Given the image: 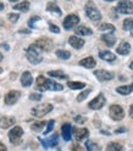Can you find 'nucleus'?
Listing matches in <instances>:
<instances>
[{
  "label": "nucleus",
  "mask_w": 133,
  "mask_h": 151,
  "mask_svg": "<svg viewBox=\"0 0 133 151\" xmlns=\"http://www.w3.org/2000/svg\"><path fill=\"white\" fill-rule=\"evenodd\" d=\"M35 88L40 91H45V90H54V91H60L64 89V87L61 84L56 83L55 81H50L46 79L43 76H38L37 81H35Z\"/></svg>",
  "instance_id": "obj_1"
},
{
  "label": "nucleus",
  "mask_w": 133,
  "mask_h": 151,
  "mask_svg": "<svg viewBox=\"0 0 133 151\" xmlns=\"http://www.w3.org/2000/svg\"><path fill=\"white\" fill-rule=\"evenodd\" d=\"M42 49L38 46L37 44H32L30 48L26 51V58L33 65H38L43 61V56H42Z\"/></svg>",
  "instance_id": "obj_2"
},
{
  "label": "nucleus",
  "mask_w": 133,
  "mask_h": 151,
  "mask_svg": "<svg viewBox=\"0 0 133 151\" xmlns=\"http://www.w3.org/2000/svg\"><path fill=\"white\" fill-rule=\"evenodd\" d=\"M85 14H87V16L90 18L92 21H99L101 18V14L100 11L98 10V7L95 6V4H94L92 0H89V1H87V4H85Z\"/></svg>",
  "instance_id": "obj_3"
},
{
  "label": "nucleus",
  "mask_w": 133,
  "mask_h": 151,
  "mask_svg": "<svg viewBox=\"0 0 133 151\" xmlns=\"http://www.w3.org/2000/svg\"><path fill=\"white\" fill-rule=\"evenodd\" d=\"M53 110V105L51 104H43V105H38L35 107H33L31 110V113L34 116V117H44L45 115H48V113Z\"/></svg>",
  "instance_id": "obj_4"
},
{
  "label": "nucleus",
  "mask_w": 133,
  "mask_h": 151,
  "mask_svg": "<svg viewBox=\"0 0 133 151\" xmlns=\"http://www.w3.org/2000/svg\"><path fill=\"white\" fill-rule=\"evenodd\" d=\"M23 135V129L21 127H14L10 132H9V139H10V141L14 144V145H18L20 144V140Z\"/></svg>",
  "instance_id": "obj_5"
},
{
  "label": "nucleus",
  "mask_w": 133,
  "mask_h": 151,
  "mask_svg": "<svg viewBox=\"0 0 133 151\" xmlns=\"http://www.w3.org/2000/svg\"><path fill=\"white\" fill-rule=\"evenodd\" d=\"M116 10L120 14H125V15L133 14V3L129 1V0H121L116 6Z\"/></svg>",
  "instance_id": "obj_6"
},
{
  "label": "nucleus",
  "mask_w": 133,
  "mask_h": 151,
  "mask_svg": "<svg viewBox=\"0 0 133 151\" xmlns=\"http://www.w3.org/2000/svg\"><path fill=\"white\" fill-rule=\"evenodd\" d=\"M110 117L113 121H121L125 117V110H123L120 105H111L110 106Z\"/></svg>",
  "instance_id": "obj_7"
},
{
  "label": "nucleus",
  "mask_w": 133,
  "mask_h": 151,
  "mask_svg": "<svg viewBox=\"0 0 133 151\" xmlns=\"http://www.w3.org/2000/svg\"><path fill=\"white\" fill-rule=\"evenodd\" d=\"M105 102H106L105 96H104L103 94H99L98 96H95V98H94V99L88 104V106H89V109H92V110H100L104 105H105Z\"/></svg>",
  "instance_id": "obj_8"
},
{
  "label": "nucleus",
  "mask_w": 133,
  "mask_h": 151,
  "mask_svg": "<svg viewBox=\"0 0 133 151\" xmlns=\"http://www.w3.org/2000/svg\"><path fill=\"white\" fill-rule=\"evenodd\" d=\"M78 23H80V17L74 14H71L64 20V28L65 29H71L72 27H74Z\"/></svg>",
  "instance_id": "obj_9"
},
{
  "label": "nucleus",
  "mask_w": 133,
  "mask_h": 151,
  "mask_svg": "<svg viewBox=\"0 0 133 151\" xmlns=\"http://www.w3.org/2000/svg\"><path fill=\"white\" fill-rule=\"evenodd\" d=\"M21 96V91L18 90H10L5 95V104L6 105H14L17 102V100Z\"/></svg>",
  "instance_id": "obj_10"
},
{
  "label": "nucleus",
  "mask_w": 133,
  "mask_h": 151,
  "mask_svg": "<svg viewBox=\"0 0 133 151\" xmlns=\"http://www.w3.org/2000/svg\"><path fill=\"white\" fill-rule=\"evenodd\" d=\"M43 51H50L53 49V42L48 38H40V39H37L35 43Z\"/></svg>",
  "instance_id": "obj_11"
},
{
  "label": "nucleus",
  "mask_w": 133,
  "mask_h": 151,
  "mask_svg": "<svg viewBox=\"0 0 133 151\" xmlns=\"http://www.w3.org/2000/svg\"><path fill=\"white\" fill-rule=\"evenodd\" d=\"M95 77L100 81V82H106V81H110L113 78V73L112 72H109L106 70H98L94 72Z\"/></svg>",
  "instance_id": "obj_12"
},
{
  "label": "nucleus",
  "mask_w": 133,
  "mask_h": 151,
  "mask_svg": "<svg viewBox=\"0 0 133 151\" xmlns=\"http://www.w3.org/2000/svg\"><path fill=\"white\" fill-rule=\"evenodd\" d=\"M16 123V118L15 117H10V116H4L0 118V128L3 129H7L11 126H14Z\"/></svg>",
  "instance_id": "obj_13"
},
{
  "label": "nucleus",
  "mask_w": 133,
  "mask_h": 151,
  "mask_svg": "<svg viewBox=\"0 0 133 151\" xmlns=\"http://www.w3.org/2000/svg\"><path fill=\"white\" fill-rule=\"evenodd\" d=\"M69 43H70V45L72 46V48H74V49H81V48H83V45H84V40L82 39V38L77 37V35L70 37L69 38Z\"/></svg>",
  "instance_id": "obj_14"
},
{
  "label": "nucleus",
  "mask_w": 133,
  "mask_h": 151,
  "mask_svg": "<svg viewBox=\"0 0 133 151\" xmlns=\"http://www.w3.org/2000/svg\"><path fill=\"white\" fill-rule=\"evenodd\" d=\"M73 135H74V139L76 140L81 141V140H83L85 138H88L89 132H88L87 128H82V129H77V128H76V129H73Z\"/></svg>",
  "instance_id": "obj_15"
},
{
  "label": "nucleus",
  "mask_w": 133,
  "mask_h": 151,
  "mask_svg": "<svg viewBox=\"0 0 133 151\" xmlns=\"http://www.w3.org/2000/svg\"><path fill=\"white\" fill-rule=\"evenodd\" d=\"M33 83V77L30 71H25L21 76V84L23 87H31V84Z\"/></svg>",
  "instance_id": "obj_16"
},
{
  "label": "nucleus",
  "mask_w": 133,
  "mask_h": 151,
  "mask_svg": "<svg viewBox=\"0 0 133 151\" xmlns=\"http://www.w3.org/2000/svg\"><path fill=\"white\" fill-rule=\"evenodd\" d=\"M61 134H62L64 140H66V141H69V140L71 139V135H72V127H71L70 123L62 124V127H61Z\"/></svg>",
  "instance_id": "obj_17"
},
{
  "label": "nucleus",
  "mask_w": 133,
  "mask_h": 151,
  "mask_svg": "<svg viewBox=\"0 0 133 151\" xmlns=\"http://www.w3.org/2000/svg\"><path fill=\"white\" fill-rule=\"evenodd\" d=\"M116 51L120 55H128L129 51H131V45L127 42H121V44L117 46Z\"/></svg>",
  "instance_id": "obj_18"
},
{
  "label": "nucleus",
  "mask_w": 133,
  "mask_h": 151,
  "mask_svg": "<svg viewBox=\"0 0 133 151\" xmlns=\"http://www.w3.org/2000/svg\"><path fill=\"white\" fill-rule=\"evenodd\" d=\"M80 65L83 66V67H85V68H94L97 63H95V60H94L92 56H89V58H85V59L81 60Z\"/></svg>",
  "instance_id": "obj_19"
},
{
  "label": "nucleus",
  "mask_w": 133,
  "mask_h": 151,
  "mask_svg": "<svg viewBox=\"0 0 133 151\" xmlns=\"http://www.w3.org/2000/svg\"><path fill=\"white\" fill-rule=\"evenodd\" d=\"M101 40L104 42V43H105L108 46H113V44H115L116 43V37L115 35H113V34H103L101 35Z\"/></svg>",
  "instance_id": "obj_20"
},
{
  "label": "nucleus",
  "mask_w": 133,
  "mask_h": 151,
  "mask_svg": "<svg viewBox=\"0 0 133 151\" xmlns=\"http://www.w3.org/2000/svg\"><path fill=\"white\" fill-rule=\"evenodd\" d=\"M99 58L105 60V61H115L116 60V56L115 54H112L111 51H108V50H104V51H100L99 52Z\"/></svg>",
  "instance_id": "obj_21"
},
{
  "label": "nucleus",
  "mask_w": 133,
  "mask_h": 151,
  "mask_svg": "<svg viewBox=\"0 0 133 151\" xmlns=\"http://www.w3.org/2000/svg\"><path fill=\"white\" fill-rule=\"evenodd\" d=\"M74 33L78 35H90V34H93V31L85 26H78V27H76Z\"/></svg>",
  "instance_id": "obj_22"
},
{
  "label": "nucleus",
  "mask_w": 133,
  "mask_h": 151,
  "mask_svg": "<svg viewBox=\"0 0 133 151\" xmlns=\"http://www.w3.org/2000/svg\"><path fill=\"white\" fill-rule=\"evenodd\" d=\"M116 91L119 94H121V95H128V94H131L133 91V84H131V86H122V87H117L116 88Z\"/></svg>",
  "instance_id": "obj_23"
},
{
  "label": "nucleus",
  "mask_w": 133,
  "mask_h": 151,
  "mask_svg": "<svg viewBox=\"0 0 133 151\" xmlns=\"http://www.w3.org/2000/svg\"><path fill=\"white\" fill-rule=\"evenodd\" d=\"M14 9H15V10L21 11V12H27L28 10H30V3H28V1H23L21 4L14 5Z\"/></svg>",
  "instance_id": "obj_24"
},
{
  "label": "nucleus",
  "mask_w": 133,
  "mask_h": 151,
  "mask_svg": "<svg viewBox=\"0 0 133 151\" xmlns=\"http://www.w3.org/2000/svg\"><path fill=\"white\" fill-rule=\"evenodd\" d=\"M56 56L61 60H69L71 58V52L67 50H56Z\"/></svg>",
  "instance_id": "obj_25"
},
{
  "label": "nucleus",
  "mask_w": 133,
  "mask_h": 151,
  "mask_svg": "<svg viewBox=\"0 0 133 151\" xmlns=\"http://www.w3.org/2000/svg\"><path fill=\"white\" fill-rule=\"evenodd\" d=\"M67 86L70 89L77 90V89H83L85 87V83H83V82H69Z\"/></svg>",
  "instance_id": "obj_26"
},
{
  "label": "nucleus",
  "mask_w": 133,
  "mask_h": 151,
  "mask_svg": "<svg viewBox=\"0 0 133 151\" xmlns=\"http://www.w3.org/2000/svg\"><path fill=\"white\" fill-rule=\"evenodd\" d=\"M46 10L50 11V12H55L56 15H61V10L60 7L56 5L55 3H49L48 5H46Z\"/></svg>",
  "instance_id": "obj_27"
},
{
  "label": "nucleus",
  "mask_w": 133,
  "mask_h": 151,
  "mask_svg": "<svg viewBox=\"0 0 133 151\" xmlns=\"http://www.w3.org/2000/svg\"><path fill=\"white\" fill-rule=\"evenodd\" d=\"M106 151H123V146L119 143H110L106 146Z\"/></svg>",
  "instance_id": "obj_28"
},
{
  "label": "nucleus",
  "mask_w": 133,
  "mask_h": 151,
  "mask_svg": "<svg viewBox=\"0 0 133 151\" xmlns=\"http://www.w3.org/2000/svg\"><path fill=\"white\" fill-rule=\"evenodd\" d=\"M45 123H46V122H44V121L34 122V123H32V124H31V129H32V130H34V132H40V130L44 128Z\"/></svg>",
  "instance_id": "obj_29"
},
{
  "label": "nucleus",
  "mask_w": 133,
  "mask_h": 151,
  "mask_svg": "<svg viewBox=\"0 0 133 151\" xmlns=\"http://www.w3.org/2000/svg\"><path fill=\"white\" fill-rule=\"evenodd\" d=\"M48 74L50 77H55V78H61V79L67 78V76H66L62 71H50V72H48Z\"/></svg>",
  "instance_id": "obj_30"
},
{
  "label": "nucleus",
  "mask_w": 133,
  "mask_h": 151,
  "mask_svg": "<svg viewBox=\"0 0 133 151\" xmlns=\"http://www.w3.org/2000/svg\"><path fill=\"white\" fill-rule=\"evenodd\" d=\"M98 29L99 31H110V32H113L115 31V27L110 23H101L100 26H98Z\"/></svg>",
  "instance_id": "obj_31"
},
{
  "label": "nucleus",
  "mask_w": 133,
  "mask_h": 151,
  "mask_svg": "<svg viewBox=\"0 0 133 151\" xmlns=\"http://www.w3.org/2000/svg\"><path fill=\"white\" fill-rule=\"evenodd\" d=\"M132 26H133V20L132 18H126L125 21H123V29L125 31H131V28H132Z\"/></svg>",
  "instance_id": "obj_32"
},
{
  "label": "nucleus",
  "mask_w": 133,
  "mask_h": 151,
  "mask_svg": "<svg viewBox=\"0 0 133 151\" xmlns=\"http://www.w3.org/2000/svg\"><path fill=\"white\" fill-rule=\"evenodd\" d=\"M89 94H90V89H85L84 91H82V93L80 94V95L77 96V101H80V102H81V101H83L85 98H87V96L89 95Z\"/></svg>",
  "instance_id": "obj_33"
},
{
  "label": "nucleus",
  "mask_w": 133,
  "mask_h": 151,
  "mask_svg": "<svg viewBox=\"0 0 133 151\" xmlns=\"http://www.w3.org/2000/svg\"><path fill=\"white\" fill-rule=\"evenodd\" d=\"M56 140H58V135L54 134L49 140H45V141H48V144H46V146H55L56 144H58V141H56Z\"/></svg>",
  "instance_id": "obj_34"
},
{
  "label": "nucleus",
  "mask_w": 133,
  "mask_h": 151,
  "mask_svg": "<svg viewBox=\"0 0 133 151\" xmlns=\"http://www.w3.org/2000/svg\"><path fill=\"white\" fill-rule=\"evenodd\" d=\"M54 124H55V121H48V127H46V129H45V132H44V134H49L50 132L53 130V128H54Z\"/></svg>",
  "instance_id": "obj_35"
},
{
  "label": "nucleus",
  "mask_w": 133,
  "mask_h": 151,
  "mask_svg": "<svg viewBox=\"0 0 133 151\" xmlns=\"http://www.w3.org/2000/svg\"><path fill=\"white\" fill-rule=\"evenodd\" d=\"M42 99V94L39 93H33L30 95V100H33V101H40Z\"/></svg>",
  "instance_id": "obj_36"
},
{
  "label": "nucleus",
  "mask_w": 133,
  "mask_h": 151,
  "mask_svg": "<svg viewBox=\"0 0 133 151\" xmlns=\"http://www.w3.org/2000/svg\"><path fill=\"white\" fill-rule=\"evenodd\" d=\"M18 17H20V15H17V14H9L7 15V18L10 20L12 23H15L17 20H18Z\"/></svg>",
  "instance_id": "obj_37"
},
{
  "label": "nucleus",
  "mask_w": 133,
  "mask_h": 151,
  "mask_svg": "<svg viewBox=\"0 0 133 151\" xmlns=\"http://www.w3.org/2000/svg\"><path fill=\"white\" fill-rule=\"evenodd\" d=\"M38 20H40L39 16H33V17H31L30 21H28V26H30V27H34V22L38 21Z\"/></svg>",
  "instance_id": "obj_38"
},
{
  "label": "nucleus",
  "mask_w": 133,
  "mask_h": 151,
  "mask_svg": "<svg viewBox=\"0 0 133 151\" xmlns=\"http://www.w3.org/2000/svg\"><path fill=\"white\" fill-rule=\"evenodd\" d=\"M49 29H50V32H53V33H60V28H59L58 26L53 24V23H49Z\"/></svg>",
  "instance_id": "obj_39"
},
{
  "label": "nucleus",
  "mask_w": 133,
  "mask_h": 151,
  "mask_svg": "<svg viewBox=\"0 0 133 151\" xmlns=\"http://www.w3.org/2000/svg\"><path fill=\"white\" fill-rule=\"evenodd\" d=\"M71 150H72V151H84L83 147H82L78 143H73L72 146H71Z\"/></svg>",
  "instance_id": "obj_40"
},
{
  "label": "nucleus",
  "mask_w": 133,
  "mask_h": 151,
  "mask_svg": "<svg viewBox=\"0 0 133 151\" xmlns=\"http://www.w3.org/2000/svg\"><path fill=\"white\" fill-rule=\"evenodd\" d=\"M85 121H87V119H85L84 117H82V116H77V117H74V122H76V123H80V124H83L84 123V122Z\"/></svg>",
  "instance_id": "obj_41"
},
{
  "label": "nucleus",
  "mask_w": 133,
  "mask_h": 151,
  "mask_svg": "<svg viewBox=\"0 0 133 151\" xmlns=\"http://www.w3.org/2000/svg\"><path fill=\"white\" fill-rule=\"evenodd\" d=\"M85 146H87L88 151H92V146H93V144L90 143V141H87V143H85Z\"/></svg>",
  "instance_id": "obj_42"
},
{
  "label": "nucleus",
  "mask_w": 133,
  "mask_h": 151,
  "mask_svg": "<svg viewBox=\"0 0 133 151\" xmlns=\"http://www.w3.org/2000/svg\"><path fill=\"white\" fill-rule=\"evenodd\" d=\"M0 151H7V149H6V146L0 141Z\"/></svg>",
  "instance_id": "obj_43"
},
{
  "label": "nucleus",
  "mask_w": 133,
  "mask_h": 151,
  "mask_svg": "<svg viewBox=\"0 0 133 151\" xmlns=\"http://www.w3.org/2000/svg\"><path fill=\"white\" fill-rule=\"evenodd\" d=\"M125 130H126L125 128H117V129H116V133H117V134H119V133H125Z\"/></svg>",
  "instance_id": "obj_44"
},
{
  "label": "nucleus",
  "mask_w": 133,
  "mask_h": 151,
  "mask_svg": "<svg viewBox=\"0 0 133 151\" xmlns=\"http://www.w3.org/2000/svg\"><path fill=\"white\" fill-rule=\"evenodd\" d=\"M129 116L133 118V106H131V110H129Z\"/></svg>",
  "instance_id": "obj_45"
},
{
  "label": "nucleus",
  "mask_w": 133,
  "mask_h": 151,
  "mask_svg": "<svg viewBox=\"0 0 133 151\" xmlns=\"http://www.w3.org/2000/svg\"><path fill=\"white\" fill-rule=\"evenodd\" d=\"M4 9H5V5H4L3 3H0V11H1V10H4Z\"/></svg>",
  "instance_id": "obj_46"
},
{
  "label": "nucleus",
  "mask_w": 133,
  "mask_h": 151,
  "mask_svg": "<svg viewBox=\"0 0 133 151\" xmlns=\"http://www.w3.org/2000/svg\"><path fill=\"white\" fill-rule=\"evenodd\" d=\"M20 33H30L28 29H20Z\"/></svg>",
  "instance_id": "obj_47"
},
{
  "label": "nucleus",
  "mask_w": 133,
  "mask_h": 151,
  "mask_svg": "<svg viewBox=\"0 0 133 151\" xmlns=\"http://www.w3.org/2000/svg\"><path fill=\"white\" fill-rule=\"evenodd\" d=\"M5 26V23H4V21L1 20V18H0V27H4Z\"/></svg>",
  "instance_id": "obj_48"
},
{
  "label": "nucleus",
  "mask_w": 133,
  "mask_h": 151,
  "mask_svg": "<svg viewBox=\"0 0 133 151\" xmlns=\"http://www.w3.org/2000/svg\"><path fill=\"white\" fill-rule=\"evenodd\" d=\"M129 68H131V70H133V61L129 63Z\"/></svg>",
  "instance_id": "obj_49"
},
{
  "label": "nucleus",
  "mask_w": 133,
  "mask_h": 151,
  "mask_svg": "<svg viewBox=\"0 0 133 151\" xmlns=\"http://www.w3.org/2000/svg\"><path fill=\"white\" fill-rule=\"evenodd\" d=\"M131 35L133 37V26H132V28H131Z\"/></svg>",
  "instance_id": "obj_50"
},
{
  "label": "nucleus",
  "mask_w": 133,
  "mask_h": 151,
  "mask_svg": "<svg viewBox=\"0 0 133 151\" xmlns=\"http://www.w3.org/2000/svg\"><path fill=\"white\" fill-rule=\"evenodd\" d=\"M3 59H4V58H3V55H1V54H0V62H1V61H3Z\"/></svg>",
  "instance_id": "obj_51"
},
{
  "label": "nucleus",
  "mask_w": 133,
  "mask_h": 151,
  "mask_svg": "<svg viewBox=\"0 0 133 151\" xmlns=\"http://www.w3.org/2000/svg\"><path fill=\"white\" fill-rule=\"evenodd\" d=\"M11 3H16V1H18V0H10Z\"/></svg>",
  "instance_id": "obj_52"
},
{
  "label": "nucleus",
  "mask_w": 133,
  "mask_h": 151,
  "mask_svg": "<svg viewBox=\"0 0 133 151\" xmlns=\"http://www.w3.org/2000/svg\"><path fill=\"white\" fill-rule=\"evenodd\" d=\"M105 1H115V0H105Z\"/></svg>",
  "instance_id": "obj_53"
},
{
  "label": "nucleus",
  "mask_w": 133,
  "mask_h": 151,
  "mask_svg": "<svg viewBox=\"0 0 133 151\" xmlns=\"http://www.w3.org/2000/svg\"><path fill=\"white\" fill-rule=\"evenodd\" d=\"M1 72H3V68H1V67H0V73H1Z\"/></svg>",
  "instance_id": "obj_54"
}]
</instances>
